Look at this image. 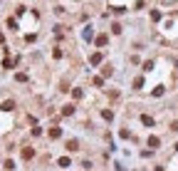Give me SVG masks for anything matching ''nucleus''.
<instances>
[{"label":"nucleus","mask_w":178,"mask_h":171,"mask_svg":"<svg viewBox=\"0 0 178 171\" xmlns=\"http://www.w3.org/2000/svg\"><path fill=\"white\" fill-rule=\"evenodd\" d=\"M141 122H144V126H153V119L149 117V114H144V117H141Z\"/></svg>","instance_id":"obj_7"},{"label":"nucleus","mask_w":178,"mask_h":171,"mask_svg":"<svg viewBox=\"0 0 178 171\" xmlns=\"http://www.w3.org/2000/svg\"><path fill=\"white\" fill-rule=\"evenodd\" d=\"M106 42H109V37H106V35H99L97 37V47H104Z\"/></svg>","instance_id":"obj_5"},{"label":"nucleus","mask_w":178,"mask_h":171,"mask_svg":"<svg viewBox=\"0 0 178 171\" xmlns=\"http://www.w3.org/2000/svg\"><path fill=\"white\" fill-rule=\"evenodd\" d=\"M101 117H104L106 122H111V119H114V112H111V109H104V112H101Z\"/></svg>","instance_id":"obj_6"},{"label":"nucleus","mask_w":178,"mask_h":171,"mask_svg":"<svg viewBox=\"0 0 178 171\" xmlns=\"http://www.w3.org/2000/svg\"><path fill=\"white\" fill-rule=\"evenodd\" d=\"M57 164H60V166H62V169H67V166H69V164H72V161H69V159H67V156H62V159H60V161H57Z\"/></svg>","instance_id":"obj_9"},{"label":"nucleus","mask_w":178,"mask_h":171,"mask_svg":"<svg viewBox=\"0 0 178 171\" xmlns=\"http://www.w3.org/2000/svg\"><path fill=\"white\" fill-rule=\"evenodd\" d=\"M72 114H74V104H67L62 109V117H72Z\"/></svg>","instance_id":"obj_3"},{"label":"nucleus","mask_w":178,"mask_h":171,"mask_svg":"<svg viewBox=\"0 0 178 171\" xmlns=\"http://www.w3.org/2000/svg\"><path fill=\"white\" fill-rule=\"evenodd\" d=\"M99 62H101V55H99V52L92 55V65H99Z\"/></svg>","instance_id":"obj_11"},{"label":"nucleus","mask_w":178,"mask_h":171,"mask_svg":"<svg viewBox=\"0 0 178 171\" xmlns=\"http://www.w3.org/2000/svg\"><path fill=\"white\" fill-rule=\"evenodd\" d=\"M32 156H35V149L32 146H25L22 149V159H32Z\"/></svg>","instance_id":"obj_1"},{"label":"nucleus","mask_w":178,"mask_h":171,"mask_svg":"<svg viewBox=\"0 0 178 171\" xmlns=\"http://www.w3.org/2000/svg\"><path fill=\"white\" fill-rule=\"evenodd\" d=\"M104 84V77H94V87H101Z\"/></svg>","instance_id":"obj_13"},{"label":"nucleus","mask_w":178,"mask_h":171,"mask_svg":"<svg viewBox=\"0 0 178 171\" xmlns=\"http://www.w3.org/2000/svg\"><path fill=\"white\" fill-rule=\"evenodd\" d=\"M3 109H5V112H10V109H15V102H10V99H8V102L3 104Z\"/></svg>","instance_id":"obj_10"},{"label":"nucleus","mask_w":178,"mask_h":171,"mask_svg":"<svg viewBox=\"0 0 178 171\" xmlns=\"http://www.w3.org/2000/svg\"><path fill=\"white\" fill-rule=\"evenodd\" d=\"M77 149H79V144H77L74 139H72V141H67V151H77Z\"/></svg>","instance_id":"obj_8"},{"label":"nucleus","mask_w":178,"mask_h":171,"mask_svg":"<svg viewBox=\"0 0 178 171\" xmlns=\"http://www.w3.org/2000/svg\"><path fill=\"white\" fill-rule=\"evenodd\" d=\"M111 30H114V35H119V32H121V25H119V23H114V25H111Z\"/></svg>","instance_id":"obj_12"},{"label":"nucleus","mask_w":178,"mask_h":171,"mask_svg":"<svg viewBox=\"0 0 178 171\" xmlns=\"http://www.w3.org/2000/svg\"><path fill=\"white\" fill-rule=\"evenodd\" d=\"M50 137H52V139H60V137H62V129H60V126H52V129H50Z\"/></svg>","instance_id":"obj_2"},{"label":"nucleus","mask_w":178,"mask_h":171,"mask_svg":"<svg viewBox=\"0 0 178 171\" xmlns=\"http://www.w3.org/2000/svg\"><path fill=\"white\" fill-rule=\"evenodd\" d=\"M149 146H151V149H158V146H161V139H158V137H151V139H149Z\"/></svg>","instance_id":"obj_4"}]
</instances>
